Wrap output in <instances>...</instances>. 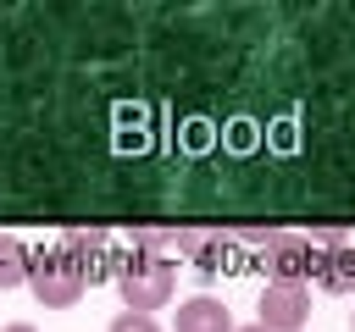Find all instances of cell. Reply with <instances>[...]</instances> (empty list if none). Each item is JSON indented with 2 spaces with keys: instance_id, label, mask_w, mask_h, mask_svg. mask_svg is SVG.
I'll list each match as a JSON object with an SVG mask.
<instances>
[{
  "instance_id": "obj_6",
  "label": "cell",
  "mask_w": 355,
  "mask_h": 332,
  "mask_svg": "<svg viewBox=\"0 0 355 332\" xmlns=\"http://www.w3.org/2000/svg\"><path fill=\"white\" fill-rule=\"evenodd\" d=\"M105 332H161V326H155V315H139V310H122V315H116V321H111Z\"/></svg>"
},
{
  "instance_id": "obj_1",
  "label": "cell",
  "mask_w": 355,
  "mask_h": 332,
  "mask_svg": "<svg viewBox=\"0 0 355 332\" xmlns=\"http://www.w3.org/2000/svg\"><path fill=\"white\" fill-rule=\"evenodd\" d=\"M28 288L44 310H67L83 299V266H72L67 255H33L28 266Z\"/></svg>"
},
{
  "instance_id": "obj_7",
  "label": "cell",
  "mask_w": 355,
  "mask_h": 332,
  "mask_svg": "<svg viewBox=\"0 0 355 332\" xmlns=\"http://www.w3.org/2000/svg\"><path fill=\"white\" fill-rule=\"evenodd\" d=\"M0 332H39V326H28V321H11V326H0Z\"/></svg>"
},
{
  "instance_id": "obj_5",
  "label": "cell",
  "mask_w": 355,
  "mask_h": 332,
  "mask_svg": "<svg viewBox=\"0 0 355 332\" xmlns=\"http://www.w3.org/2000/svg\"><path fill=\"white\" fill-rule=\"evenodd\" d=\"M28 266H33V255L22 249V238L0 232V293H6V288H22V282H28Z\"/></svg>"
},
{
  "instance_id": "obj_9",
  "label": "cell",
  "mask_w": 355,
  "mask_h": 332,
  "mask_svg": "<svg viewBox=\"0 0 355 332\" xmlns=\"http://www.w3.org/2000/svg\"><path fill=\"white\" fill-rule=\"evenodd\" d=\"M349 332H355V315H349Z\"/></svg>"
},
{
  "instance_id": "obj_3",
  "label": "cell",
  "mask_w": 355,
  "mask_h": 332,
  "mask_svg": "<svg viewBox=\"0 0 355 332\" xmlns=\"http://www.w3.org/2000/svg\"><path fill=\"white\" fill-rule=\"evenodd\" d=\"M172 288H178V271H172L166 260H139V266L122 271V299H128V310H139V315L166 310Z\"/></svg>"
},
{
  "instance_id": "obj_8",
  "label": "cell",
  "mask_w": 355,
  "mask_h": 332,
  "mask_svg": "<svg viewBox=\"0 0 355 332\" xmlns=\"http://www.w3.org/2000/svg\"><path fill=\"white\" fill-rule=\"evenodd\" d=\"M233 332H266V326H261V321H250V326H233Z\"/></svg>"
},
{
  "instance_id": "obj_2",
  "label": "cell",
  "mask_w": 355,
  "mask_h": 332,
  "mask_svg": "<svg viewBox=\"0 0 355 332\" xmlns=\"http://www.w3.org/2000/svg\"><path fill=\"white\" fill-rule=\"evenodd\" d=\"M305 315H311V288L294 277H277V282H266L261 288V326L266 332H305Z\"/></svg>"
},
{
  "instance_id": "obj_4",
  "label": "cell",
  "mask_w": 355,
  "mask_h": 332,
  "mask_svg": "<svg viewBox=\"0 0 355 332\" xmlns=\"http://www.w3.org/2000/svg\"><path fill=\"white\" fill-rule=\"evenodd\" d=\"M172 321H178V332H233V315H227V304H222V299H211V293H194V299H183Z\"/></svg>"
}]
</instances>
